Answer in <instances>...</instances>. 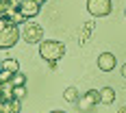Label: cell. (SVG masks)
I'll use <instances>...</instances> for the list:
<instances>
[{"mask_svg":"<svg viewBox=\"0 0 126 113\" xmlns=\"http://www.w3.org/2000/svg\"><path fill=\"white\" fill-rule=\"evenodd\" d=\"M11 83L13 85H26V76L22 74V72H15V74L11 76Z\"/></svg>","mask_w":126,"mask_h":113,"instance_id":"obj_12","label":"cell"},{"mask_svg":"<svg viewBox=\"0 0 126 113\" xmlns=\"http://www.w3.org/2000/svg\"><path fill=\"white\" fill-rule=\"evenodd\" d=\"M63 98H65L67 102H72V104H74V102L78 100V89H76V87H67L65 91H63Z\"/></svg>","mask_w":126,"mask_h":113,"instance_id":"obj_10","label":"cell"},{"mask_svg":"<svg viewBox=\"0 0 126 113\" xmlns=\"http://www.w3.org/2000/svg\"><path fill=\"white\" fill-rule=\"evenodd\" d=\"M117 113H126V107H120V111Z\"/></svg>","mask_w":126,"mask_h":113,"instance_id":"obj_16","label":"cell"},{"mask_svg":"<svg viewBox=\"0 0 126 113\" xmlns=\"http://www.w3.org/2000/svg\"><path fill=\"white\" fill-rule=\"evenodd\" d=\"M20 39V26L13 24L11 20L0 17V50H9Z\"/></svg>","mask_w":126,"mask_h":113,"instance_id":"obj_1","label":"cell"},{"mask_svg":"<svg viewBox=\"0 0 126 113\" xmlns=\"http://www.w3.org/2000/svg\"><path fill=\"white\" fill-rule=\"evenodd\" d=\"M17 2L20 0H0V17H7L11 11H15Z\"/></svg>","mask_w":126,"mask_h":113,"instance_id":"obj_7","label":"cell"},{"mask_svg":"<svg viewBox=\"0 0 126 113\" xmlns=\"http://www.w3.org/2000/svg\"><path fill=\"white\" fill-rule=\"evenodd\" d=\"M24 96H26V85H13V98L22 100Z\"/></svg>","mask_w":126,"mask_h":113,"instance_id":"obj_11","label":"cell"},{"mask_svg":"<svg viewBox=\"0 0 126 113\" xmlns=\"http://www.w3.org/2000/svg\"><path fill=\"white\" fill-rule=\"evenodd\" d=\"M100 102L102 104H113L115 102V89L113 87H102L100 89Z\"/></svg>","mask_w":126,"mask_h":113,"instance_id":"obj_8","label":"cell"},{"mask_svg":"<svg viewBox=\"0 0 126 113\" xmlns=\"http://www.w3.org/2000/svg\"><path fill=\"white\" fill-rule=\"evenodd\" d=\"M122 76H124V78H126V63H124V65H122Z\"/></svg>","mask_w":126,"mask_h":113,"instance_id":"obj_15","label":"cell"},{"mask_svg":"<svg viewBox=\"0 0 126 113\" xmlns=\"http://www.w3.org/2000/svg\"><path fill=\"white\" fill-rule=\"evenodd\" d=\"M39 9H41V4L37 0H20L17 2V11L22 13L26 20H33L35 15H39Z\"/></svg>","mask_w":126,"mask_h":113,"instance_id":"obj_5","label":"cell"},{"mask_svg":"<svg viewBox=\"0 0 126 113\" xmlns=\"http://www.w3.org/2000/svg\"><path fill=\"white\" fill-rule=\"evenodd\" d=\"M115 65H117L115 54H111V52H102V54H98V67H100L102 72H111Z\"/></svg>","mask_w":126,"mask_h":113,"instance_id":"obj_6","label":"cell"},{"mask_svg":"<svg viewBox=\"0 0 126 113\" xmlns=\"http://www.w3.org/2000/svg\"><path fill=\"white\" fill-rule=\"evenodd\" d=\"M85 98H89L94 104H98V102H100V91H96V89H89L87 94H85Z\"/></svg>","mask_w":126,"mask_h":113,"instance_id":"obj_13","label":"cell"},{"mask_svg":"<svg viewBox=\"0 0 126 113\" xmlns=\"http://www.w3.org/2000/svg\"><path fill=\"white\" fill-rule=\"evenodd\" d=\"M124 13H126V11H124Z\"/></svg>","mask_w":126,"mask_h":113,"instance_id":"obj_19","label":"cell"},{"mask_svg":"<svg viewBox=\"0 0 126 113\" xmlns=\"http://www.w3.org/2000/svg\"><path fill=\"white\" fill-rule=\"evenodd\" d=\"M111 0H87V11L94 17H107L111 13Z\"/></svg>","mask_w":126,"mask_h":113,"instance_id":"obj_4","label":"cell"},{"mask_svg":"<svg viewBox=\"0 0 126 113\" xmlns=\"http://www.w3.org/2000/svg\"><path fill=\"white\" fill-rule=\"evenodd\" d=\"M63 54H65V46H63L61 41H57V39L39 41V57H41L44 61L57 63L59 59H63Z\"/></svg>","mask_w":126,"mask_h":113,"instance_id":"obj_2","label":"cell"},{"mask_svg":"<svg viewBox=\"0 0 126 113\" xmlns=\"http://www.w3.org/2000/svg\"><path fill=\"white\" fill-rule=\"evenodd\" d=\"M0 70L9 72V74H15V72H20V63L15 59H2L0 61Z\"/></svg>","mask_w":126,"mask_h":113,"instance_id":"obj_9","label":"cell"},{"mask_svg":"<svg viewBox=\"0 0 126 113\" xmlns=\"http://www.w3.org/2000/svg\"><path fill=\"white\" fill-rule=\"evenodd\" d=\"M91 107H94V102L89 100V98H85V96H83V100L78 102V109H80V111H89Z\"/></svg>","mask_w":126,"mask_h":113,"instance_id":"obj_14","label":"cell"},{"mask_svg":"<svg viewBox=\"0 0 126 113\" xmlns=\"http://www.w3.org/2000/svg\"><path fill=\"white\" fill-rule=\"evenodd\" d=\"M50 113H65V111H50Z\"/></svg>","mask_w":126,"mask_h":113,"instance_id":"obj_18","label":"cell"},{"mask_svg":"<svg viewBox=\"0 0 126 113\" xmlns=\"http://www.w3.org/2000/svg\"><path fill=\"white\" fill-rule=\"evenodd\" d=\"M37 2H39V4H46V2H48V0H37Z\"/></svg>","mask_w":126,"mask_h":113,"instance_id":"obj_17","label":"cell"},{"mask_svg":"<svg viewBox=\"0 0 126 113\" xmlns=\"http://www.w3.org/2000/svg\"><path fill=\"white\" fill-rule=\"evenodd\" d=\"M20 37L24 39L26 44H39L44 39V28L37 24V22H24L20 26Z\"/></svg>","mask_w":126,"mask_h":113,"instance_id":"obj_3","label":"cell"}]
</instances>
